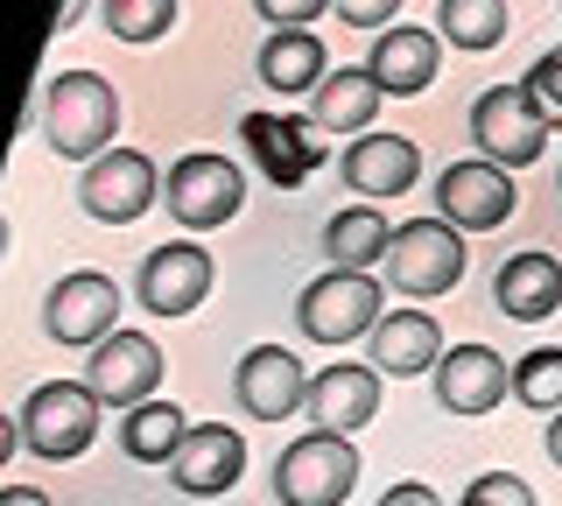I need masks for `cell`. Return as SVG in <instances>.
Returning <instances> with one entry per match:
<instances>
[{"label": "cell", "mask_w": 562, "mask_h": 506, "mask_svg": "<svg viewBox=\"0 0 562 506\" xmlns=\"http://www.w3.org/2000/svg\"><path fill=\"white\" fill-rule=\"evenodd\" d=\"M436 36L450 49H499L506 43V0H436Z\"/></svg>", "instance_id": "obj_26"}, {"label": "cell", "mask_w": 562, "mask_h": 506, "mask_svg": "<svg viewBox=\"0 0 562 506\" xmlns=\"http://www.w3.org/2000/svg\"><path fill=\"white\" fill-rule=\"evenodd\" d=\"M345 183L359 190V198H401L415 177H422V148L408 142V134H380V127H366L359 142L345 148Z\"/></svg>", "instance_id": "obj_18"}, {"label": "cell", "mask_w": 562, "mask_h": 506, "mask_svg": "<svg viewBox=\"0 0 562 506\" xmlns=\"http://www.w3.org/2000/svg\"><path fill=\"white\" fill-rule=\"evenodd\" d=\"M190 436V415L176 408V401H134V408H120V450H127L134 464H169L176 450H183Z\"/></svg>", "instance_id": "obj_24"}, {"label": "cell", "mask_w": 562, "mask_h": 506, "mask_svg": "<svg viewBox=\"0 0 562 506\" xmlns=\"http://www.w3.org/2000/svg\"><path fill=\"white\" fill-rule=\"evenodd\" d=\"M386 85L373 78V64H338V71H324V85L310 92V120L324 134H366L380 113Z\"/></svg>", "instance_id": "obj_20"}, {"label": "cell", "mask_w": 562, "mask_h": 506, "mask_svg": "<svg viewBox=\"0 0 562 506\" xmlns=\"http://www.w3.org/2000/svg\"><path fill=\"white\" fill-rule=\"evenodd\" d=\"M549 127L555 120L541 113V99L520 85H492V92H479V106H471V142H479L492 162L506 169H527L541 148H549Z\"/></svg>", "instance_id": "obj_6"}, {"label": "cell", "mask_w": 562, "mask_h": 506, "mask_svg": "<svg viewBox=\"0 0 562 506\" xmlns=\"http://www.w3.org/2000/svg\"><path fill=\"white\" fill-rule=\"evenodd\" d=\"M85 380L99 387L105 408H134V401H148L155 387H162V352H155L148 330H113V338L92 345Z\"/></svg>", "instance_id": "obj_13"}, {"label": "cell", "mask_w": 562, "mask_h": 506, "mask_svg": "<svg viewBox=\"0 0 562 506\" xmlns=\"http://www.w3.org/2000/svg\"><path fill=\"white\" fill-rule=\"evenodd\" d=\"M386 317V289L366 268H330L295 295V324L316 345H351V338H373V324Z\"/></svg>", "instance_id": "obj_3"}, {"label": "cell", "mask_w": 562, "mask_h": 506, "mask_svg": "<svg viewBox=\"0 0 562 506\" xmlns=\"http://www.w3.org/2000/svg\"><path fill=\"white\" fill-rule=\"evenodd\" d=\"M330 71V57H324V36L316 29H274L268 43H260V85L281 99H295V92H316Z\"/></svg>", "instance_id": "obj_23"}, {"label": "cell", "mask_w": 562, "mask_h": 506, "mask_svg": "<svg viewBox=\"0 0 562 506\" xmlns=\"http://www.w3.org/2000/svg\"><path fill=\"white\" fill-rule=\"evenodd\" d=\"M514 401H520V408H541V415L562 408V352H555V345L514 359Z\"/></svg>", "instance_id": "obj_27"}, {"label": "cell", "mask_w": 562, "mask_h": 506, "mask_svg": "<svg viewBox=\"0 0 562 506\" xmlns=\"http://www.w3.org/2000/svg\"><path fill=\"white\" fill-rule=\"evenodd\" d=\"M211 282H218V268H211V254L198 239H162L155 254H140L134 295H140V310H155V317H190V310L211 295Z\"/></svg>", "instance_id": "obj_10"}, {"label": "cell", "mask_w": 562, "mask_h": 506, "mask_svg": "<svg viewBox=\"0 0 562 506\" xmlns=\"http://www.w3.org/2000/svg\"><path fill=\"white\" fill-rule=\"evenodd\" d=\"M373 366L394 380H415V373H436V359H443V330H436L429 310H386L373 324Z\"/></svg>", "instance_id": "obj_21"}, {"label": "cell", "mask_w": 562, "mask_h": 506, "mask_svg": "<svg viewBox=\"0 0 562 506\" xmlns=\"http://www.w3.org/2000/svg\"><path fill=\"white\" fill-rule=\"evenodd\" d=\"M0 506H49V499L35 493V485H8V493H0Z\"/></svg>", "instance_id": "obj_34"}, {"label": "cell", "mask_w": 562, "mask_h": 506, "mask_svg": "<svg viewBox=\"0 0 562 506\" xmlns=\"http://www.w3.org/2000/svg\"><path fill=\"white\" fill-rule=\"evenodd\" d=\"M429 380H436L443 415H492L506 394H514V366L492 352V345H450Z\"/></svg>", "instance_id": "obj_14"}, {"label": "cell", "mask_w": 562, "mask_h": 506, "mask_svg": "<svg viewBox=\"0 0 562 506\" xmlns=\"http://www.w3.org/2000/svg\"><path fill=\"white\" fill-rule=\"evenodd\" d=\"M549 458H555V464H562V408H555V415H549Z\"/></svg>", "instance_id": "obj_35"}, {"label": "cell", "mask_w": 562, "mask_h": 506, "mask_svg": "<svg viewBox=\"0 0 562 506\" xmlns=\"http://www.w3.org/2000/svg\"><path fill=\"white\" fill-rule=\"evenodd\" d=\"M386 247H394V225L380 218V204H351L324 225L330 268H373V260H386Z\"/></svg>", "instance_id": "obj_25"}, {"label": "cell", "mask_w": 562, "mask_h": 506, "mask_svg": "<svg viewBox=\"0 0 562 506\" xmlns=\"http://www.w3.org/2000/svg\"><path fill=\"white\" fill-rule=\"evenodd\" d=\"M457 506H535V493H527V479H514V471H485V479L464 485Z\"/></svg>", "instance_id": "obj_29"}, {"label": "cell", "mask_w": 562, "mask_h": 506, "mask_svg": "<svg viewBox=\"0 0 562 506\" xmlns=\"http://www.w3.org/2000/svg\"><path fill=\"white\" fill-rule=\"evenodd\" d=\"M99 415H105V401L92 380H49V387H35L22 401V450L29 458H43V464H64V458H85L92 450V436H99Z\"/></svg>", "instance_id": "obj_2"}, {"label": "cell", "mask_w": 562, "mask_h": 506, "mask_svg": "<svg viewBox=\"0 0 562 506\" xmlns=\"http://www.w3.org/2000/svg\"><path fill=\"white\" fill-rule=\"evenodd\" d=\"M260 8V22H274V29H303V22H316V14L330 8V0H254Z\"/></svg>", "instance_id": "obj_32"}, {"label": "cell", "mask_w": 562, "mask_h": 506, "mask_svg": "<svg viewBox=\"0 0 562 506\" xmlns=\"http://www.w3.org/2000/svg\"><path fill=\"white\" fill-rule=\"evenodd\" d=\"M233 394L254 423H289L295 408H310V373L289 345H254V352L233 366Z\"/></svg>", "instance_id": "obj_12"}, {"label": "cell", "mask_w": 562, "mask_h": 506, "mask_svg": "<svg viewBox=\"0 0 562 506\" xmlns=\"http://www.w3.org/2000/svg\"><path fill=\"white\" fill-rule=\"evenodd\" d=\"M359 485V450L338 429H310L274 458V499L281 506H345Z\"/></svg>", "instance_id": "obj_4"}, {"label": "cell", "mask_w": 562, "mask_h": 506, "mask_svg": "<svg viewBox=\"0 0 562 506\" xmlns=\"http://www.w3.org/2000/svg\"><path fill=\"white\" fill-rule=\"evenodd\" d=\"M380 268L401 295H450L464 282V225H450L443 212L394 225V247H386Z\"/></svg>", "instance_id": "obj_5"}, {"label": "cell", "mask_w": 562, "mask_h": 506, "mask_svg": "<svg viewBox=\"0 0 562 506\" xmlns=\"http://www.w3.org/2000/svg\"><path fill=\"white\" fill-rule=\"evenodd\" d=\"M330 8H338L345 29H394L401 0H330Z\"/></svg>", "instance_id": "obj_31"}, {"label": "cell", "mask_w": 562, "mask_h": 506, "mask_svg": "<svg viewBox=\"0 0 562 506\" xmlns=\"http://www.w3.org/2000/svg\"><path fill=\"white\" fill-rule=\"evenodd\" d=\"M162 204H169V218L183 225V233H211V225H225V218H239V204H246V177L225 155H183V162H169V190H162Z\"/></svg>", "instance_id": "obj_7"}, {"label": "cell", "mask_w": 562, "mask_h": 506, "mask_svg": "<svg viewBox=\"0 0 562 506\" xmlns=\"http://www.w3.org/2000/svg\"><path fill=\"white\" fill-rule=\"evenodd\" d=\"M492 303H499V317H520V324L555 317L562 310V260L555 254H514L492 274Z\"/></svg>", "instance_id": "obj_22"}, {"label": "cell", "mask_w": 562, "mask_h": 506, "mask_svg": "<svg viewBox=\"0 0 562 506\" xmlns=\"http://www.w3.org/2000/svg\"><path fill=\"white\" fill-rule=\"evenodd\" d=\"M520 204L514 190V169L479 155V162H450L443 177H436V212L450 225H464V233H492V225H506Z\"/></svg>", "instance_id": "obj_11"}, {"label": "cell", "mask_w": 562, "mask_h": 506, "mask_svg": "<svg viewBox=\"0 0 562 506\" xmlns=\"http://www.w3.org/2000/svg\"><path fill=\"white\" fill-rule=\"evenodd\" d=\"M310 423L316 429H338V436H351V429H366L380 415V366L366 359V366H324V373L310 380Z\"/></svg>", "instance_id": "obj_16"}, {"label": "cell", "mask_w": 562, "mask_h": 506, "mask_svg": "<svg viewBox=\"0 0 562 506\" xmlns=\"http://www.w3.org/2000/svg\"><path fill=\"white\" fill-rule=\"evenodd\" d=\"M373 78L386 85V99H415L436 85V64H443V36L436 29H373Z\"/></svg>", "instance_id": "obj_19"}, {"label": "cell", "mask_w": 562, "mask_h": 506, "mask_svg": "<svg viewBox=\"0 0 562 506\" xmlns=\"http://www.w3.org/2000/svg\"><path fill=\"white\" fill-rule=\"evenodd\" d=\"M43 330L57 345H85L92 352L99 338L120 330V282L99 268H78V274H57V289L43 295Z\"/></svg>", "instance_id": "obj_9"}, {"label": "cell", "mask_w": 562, "mask_h": 506, "mask_svg": "<svg viewBox=\"0 0 562 506\" xmlns=\"http://www.w3.org/2000/svg\"><path fill=\"white\" fill-rule=\"evenodd\" d=\"M105 29H113L120 43H155L176 29V0H105Z\"/></svg>", "instance_id": "obj_28"}, {"label": "cell", "mask_w": 562, "mask_h": 506, "mask_svg": "<svg viewBox=\"0 0 562 506\" xmlns=\"http://www.w3.org/2000/svg\"><path fill=\"white\" fill-rule=\"evenodd\" d=\"M380 506H443V499H436V493H429V485H415V479H401V485H394V493H386Z\"/></svg>", "instance_id": "obj_33"}, {"label": "cell", "mask_w": 562, "mask_h": 506, "mask_svg": "<svg viewBox=\"0 0 562 506\" xmlns=\"http://www.w3.org/2000/svg\"><path fill=\"white\" fill-rule=\"evenodd\" d=\"M35 127H43L49 155L92 162V155H105L113 134H120V92L99 71H57L43 92H35Z\"/></svg>", "instance_id": "obj_1"}, {"label": "cell", "mask_w": 562, "mask_h": 506, "mask_svg": "<svg viewBox=\"0 0 562 506\" xmlns=\"http://www.w3.org/2000/svg\"><path fill=\"white\" fill-rule=\"evenodd\" d=\"M239 134H246V148H254V162L268 169V177L281 190H295L310 177L316 162H324V142H310V134H324L316 120H274V113H246L239 120Z\"/></svg>", "instance_id": "obj_17"}, {"label": "cell", "mask_w": 562, "mask_h": 506, "mask_svg": "<svg viewBox=\"0 0 562 506\" xmlns=\"http://www.w3.org/2000/svg\"><path fill=\"white\" fill-rule=\"evenodd\" d=\"M78 14H85V0H64V14H57V36H64L70 22H78Z\"/></svg>", "instance_id": "obj_36"}, {"label": "cell", "mask_w": 562, "mask_h": 506, "mask_svg": "<svg viewBox=\"0 0 562 506\" xmlns=\"http://www.w3.org/2000/svg\"><path fill=\"white\" fill-rule=\"evenodd\" d=\"M527 92L541 99V113L562 127V49H549V57H535V71H527Z\"/></svg>", "instance_id": "obj_30"}, {"label": "cell", "mask_w": 562, "mask_h": 506, "mask_svg": "<svg viewBox=\"0 0 562 506\" xmlns=\"http://www.w3.org/2000/svg\"><path fill=\"white\" fill-rule=\"evenodd\" d=\"M239 471H246V436L239 429L190 423L183 450L169 458V485H176V493H190V499H218V493H233V485H239Z\"/></svg>", "instance_id": "obj_15"}, {"label": "cell", "mask_w": 562, "mask_h": 506, "mask_svg": "<svg viewBox=\"0 0 562 506\" xmlns=\"http://www.w3.org/2000/svg\"><path fill=\"white\" fill-rule=\"evenodd\" d=\"M78 204L99 225H134L148 204H162V183H155V162L140 148H105L85 162L78 177Z\"/></svg>", "instance_id": "obj_8"}, {"label": "cell", "mask_w": 562, "mask_h": 506, "mask_svg": "<svg viewBox=\"0 0 562 506\" xmlns=\"http://www.w3.org/2000/svg\"><path fill=\"white\" fill-rule=\"evenodd\" d=\"M555 190H562V177H555Z\"/></svg>", "instance_id": "obj_37"}]
</instances>
